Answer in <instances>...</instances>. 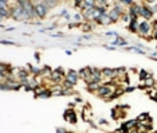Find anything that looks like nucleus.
Returning a JSON list of instances; mask_svg holds the SVG:
<instances>
[{"instance_id": "c9c22d12", "label": "nucleus", "mask_w": 157, "mask_h": 133, "mask_svg": "<svg viewBox=\"0 0 157 133\" xmlns=\"http://www.w3.org/2000/svg\"><path fill=\"white\" fill-rule=\"evenodd\" d=\"M153 41H156V43H157V30H153Z\"/></svg>"}, {"instance_id": "a211bd4d", "label": "nucleus", "mask_w": 157, "mask_h": 133, "mask_svg": "<svg viewBox=\"0 0 157 133\" xmlns=\"http://www.w3.org/2000/svg\"><path fill=\"white\" fill-rule=\"evenodd\" d=\"M149 117H150V116H149V113H146V112H145V113H141V114H139V116L136 117V120H137V121H139V122L141 124V122L148 121V120H149Z\"/></svg>"}, {"instance_id": "0eeeda50", "label": "nucleus", "mask_w": 157, "mask_h": 133, "mask_svg": "<svg viewBox=\"0 0 157 133\" xmlns=\"http://www.w3.org/2000/svg\"><path fill=\"white\" fill-rule=\"evenodd\" d=\"M140 18H142V20H148V22H152L153 18H155V15H153V12L150 11V8L145 4V0L142 2V8H141Z\"/></svg>"}, {"instance_id": "72a5a7b5", "label": "nucleus", "mask_w": 157, "mask_h": 133, "mask_svg": "<svg viewBox=\"0 0 157 133\" xmlns=\"http://www.w3.org/2000/svg\"><path fill=\"white\" fill-rule=\"evenodd\" d=\"M105 48H106V50H109V51H114V50H117V48L113 47V46H106V45H105Z\"/></svg>"}, {"instance_id": "dca6fc26", "label": "nucleus", "mask_w": 157, "mask_h": 133, "mask_svg": "<svg viewBox=\"0 0 157 133\" xmlns=\"http://www.w3.org/2000/svg\"><path fill=\"white\" fill-rule=\"evenodd\" d=\"M102 83H97V82H93V83H89V85H86V89L89 90L90 93H95L97 90L99 89V86H101Z\"/></svg>"}, {"instance_id": "412c9836", "label": "nucleus", "mask_w": 157, "mask_h": 133, "mask_svg": "<svg viewBox=\"0 0 157 133\" xmlns=\"http://www.w3.org/2000/svg\"><path fill=\"white\" fill-rule=\"evenodd\" d=\"M133 45L136 46V47L141 48V50H144V51H146V50H148V46H146V45H144V43H141L140 41H134V42H133ZM146 52H148V51H146Z\"/></svg>"}, {"instance_id": "f03ea898", "label": "nucleus", "mask_w": 157, "mask_h": 133, "mask_svg": "<svg viewBox=\"0 0 157 133\" xmlns=\"http://www.w3.org/2000/svg\"><path fill=\"white\" fill-rule=\"evenodd\" d=\"M153 24L152 22L148 20H140V27H139V36L145 39L146 42L153 41Z\"/></svg>"}, {"instance_id": "bb28decb", "label": "nucleus", "mask_w": 157, "mask_h": 133, "mask_svg": "<svg viewBox=\"0 0 157 133\" xmlns=\"http://www.w3.org/2000/svg\"><path fill=\"white\" fill-rule=\"evenodd\" d=\"M2 45L3 46H5V45H8V46H16V43H15L14 41H5V39H2Z\"/></svg>"}, {"instance_id": "f704fd0d", "label": "nucleus", "mask_w": 157, "mask_h": 133, "mask_svg": "<svg viewBox=\"0 0 157 133\" xmlns=\"http://www.w3.org/2000/svg\"><path fill=\"white\" fill-rule=\"evenodd\" d=\"M74 102H78V104H82V102H83V100H82V98H81V97H75Z\"/></svg>"}, {"instance_id": "20e7f679", "label": "nucleus", "mask_w": 157, "mask_h": 133, "mask_svg": "<svg viewBox=\"0 0 157 133\" xmlns=\"http://www.w3.org/2000/svg\"><path fill=\"white\" fill-rule=\"evenodd\" d=\"M18 4L24 8V11H26L27 15L30 16V22H32V19H36V11H35V4H34V2L18 0Z\"/></svg>"}, {"instance_id": "39448f33", "label": "nucleus", "mask_w": 157, "mask_h": 133, "mask_svg": "<svg viewBox=\"0 0 157 133\" xmlns=\"http://www.w3.org/2000/svg\"><path fill=\"white\" fill-rule=\"evenodd\" d=\"M34 4H35V11H36V18L38 19H45V18L48 15L50 12V8L46 5L45 0H38V2H34Z\"/></svg>"}, {"instance_id": "5701e85b", "label": "nucleus", "mask_w": 157, "mask_h": 133, "mask_svg": "<svg viewBox=\"0 0 157 133\" xmlns=\"http://www.w3.org/2000/svg\"><path fill=\"white\" fill-rule=\"evenodd\" d=\"M77 121H78V118H77V113H75V110H74V113L71 114L70 117H68V124H71V125H75L77 124Z\"/></svg>"}, {"instance_id": "6ab92c4d", "label": "nucleus", "mask_w": 157, "mask_h": 133, "mask_svg": "<svg viewBox=\"0 0 157 133\" xmlns=\"http://www.w3.org/2000/svg\"><path fill=\"white\" fill-rule=\"evenodd\" d=\"M46 5L50 8V10H52V8H55L56 5L59 4V2H56V0H45Z\"/></svg>"}, {"instance_id": "2eb2a0df", "label": "nucleus", "mask_w": 157, "mask_h": 133, "mask_svg": "<svg viewBox=\"0 0 157 133\" xmlns=\"http://www.w3.org/2000/svg\"><path fill=\"white\" fill-rule=\"evenodd\" d=\"M81 30H82L85 34L90 32V31L93 30V24L90 23V22H83V23L81 24Z\"/></svg>"}, {"instance_id": "6e6552de", "label": "nucleus", "mask_w": 157, "mask_h": 133, "mask_svg": "<svg viewBox=\"0 0 157 133\" xmlns=\"http://www.w3.org/2000/svg\"><path fill=\"white\" fill-rule=\"evenodd\" d=\"M139 27H140V20H130L126 30L132 34H137L139 35Z\"/></svg>"}, {"instance_id": "f8f14e48", "label": "nucleus", "mask_w": 157, "mask_h": 133, "mask_svg": "<svg viewBox=\"0 0 157 133\" xmlns=\"http://www.w3.org/2000/svg\"><path fill=\"white\" fill-rule=\"evenodd\" d=\"M148 77H153V73L150 71V70H145V69H141L139 71V79L141 82H144Z\"/></svg>"}, {"instance_id": "c756f323", "label": "nucleus", "mask_w": 157, "mask_h": 133, "mask_svg": "<svg viewBox=\"0 0 157 133\" xmlns=\"http://www.w3.org/2000/svg\"><path fill=\"white\" fill-rule=\"evenodd\" d=\"M71 94H75L73 89H63V95H71Z\"/></svg>"}, {"instance_id": "ddd939ff", "label": "nucleus", "mask_w": 157, "mask_h": 133, "mask_svg": "<svg viewBox=\"0 0 157 133\" xmlns=\"http://www.w3.org/2000/svg\"><path fill=\"white\" fill-rule=\"evenodd\" d=\"M90 69H89V66L87 67H82L81 70H78V75H79V79H82V81H85V79L87 78V77L90 75Z\"/></svg>"}, {"instance_id": "a19ab883", "label": "nucleus", "mask_w": 157, "mask_h": 133, "mask_svg": "<svg viewBox=\"0 0 157 133\" xmlns=\"http://www.w3.org/2000/svg\"><path fill=\"white\" fill-rule=\"evenodd\" d=\"M156 50H157V43H156Z\"/></svg>"}, {"instance_id": "b1692460", "label": "nucleus", "mask_w": 157, "mask_h": 133, "mask_svg": "<svg viewBox=\"0 0 157 133\" xmlns=\"http://www.w3.org/2000/svg\"><path fill=\"white\" fill-rule=\"evenodd\" d=\"M105 35L106 36H114V38H118V36H120V34H118L117 31H106Z\"/></svg>"}, {"instance_id": "7ed1b4c3", "label": "nucleus", "mask_w": 157, "mask_h": 133, "mask_svg": "<svg viewBox=\"0 0 157 133\" xmlns=\"http://www.w3.org/2000/svg\"><path fill=\"white\" fill-rule=\"evenodd\" d=\"M79 81V75H78V71L74 69H68L67 73H66V78L65 81L62 82L65 89H73L75 85Z\"/></svg>"}, {"instance_id": "1a4fd4ad", "label": "nucleus", "mask_w": 157, "mask_h": 133, "mask_svg": "<svg viewBox=\"0 0 157 133\" xmlns=\"http://www.w3.org/2000/svg\"><path fill=\"white\" fill-rule=\"evenodd\" d=\"M109 16H110V19H112V22H113V24H114V23H117V22H120V20H121L122 15H121L117 10H114V8L112 7L110 10H109Z\"/></svg>"}, {"instance_id": "2f4dec72", "label": "nucleus", "mask_w": 157, "mask_h": 133, "mask_svg": "<svg viewBox=\"0 0 157 133\" xmlns=\"http://www.w3.org/2000/svg\"><path fill=\"white\" fill-rule=\"evenodd\" d=\"M56 133H68V132H67V129H66V128L58 126V128H56Z\"/></svg>"}, {"instance_id": "aec40b11", "label": "nucleus", "mask_w": 157, "mask_h": 133, "mask_svg": "<svg viewBox=\"0 0 157 133\" xmlns=\"http://www.w3.org/2000/svg\"><path fill=\"white\" fill-rule=\"evenodd\" d=\"M50 97H52V93L50 89H45L39 95V98H50Z\"/></svg>"}, {"instance_id": "473e14b6", "label": "nucleus", "mask_w": 157, "mask_h": 133, "mask_svg": "<svg viewBox=\"0 0 157 133\" xmlns=\"http://www.w3.org/2000/svg\"><path fill=\"white\" fill-rule=\"evenodd\" d=\"M98 124H101V125H109V122H108V120L106 118H99Z\"/></svg>"}, {"instance_id": "ea45409f", "label": "nucleus", "mask_w": 157, "mask_h": 133, "mask_svg": "<svg viewBox=\"0 0 157 133\" xmlns=\"http://www.w3.org/2000/svg\"><path fill=\"white\" fill-rule=\"evenodd\" d=\"M129 133H139V131H137V129H132Z\"/></svg>"}, {"instance_id": "c85d7f7f", "label": "nucleus", "mask_w": 157, "mask_h": 133, "mask_svg": "<svg viewBox=\"0 0 157 133\" xmlns=\"http://www.w3.org/2000/svg\"><path fill=\"white\" fill-rule=\"evenodd\" d=\"M55 70H56V71H58L59 74H62V75H63L65 78H66V73H67V71H66V70L63 69V67H61V66H59V67H56Z\"/></svg>"}, {"instance_id": "393cba45", "label": "nucleus", "mask_w": 157, "mask_h": 133, "mask_svg": "<svg viewBox=\"0 0 157 133\" xmlns=\"http://www.w3.org/2000/svg\"><path fill=\"white\" fill-rule=\"evenodd\" d=\"M121 20L124 22L125 24H129L132 19H130V16H129V15H128V14H124V15H122V18H121Z\"/></svg>"}, {"instance_id": "e433bc0d", "label": "nucleus", "mask_w": 157, "mask_h": 133, "mask_svg": "<svg viewBox=\"0 0 157 133\" xmlns=\"http://www.w3.org/2000/svg\"><path fill=\"white\" fill-rule=\"evenodd\" d=\"M34 57H35L36 62H39V61H40V54H39V52H35V55H34Z\"/></svg>"}, {"instance_id": "f257e3e1", "label": "nucleus", "mask_w": 157, "mask_h": 133, "mask_svg": "<svg viewBox=\"0 0 157 133\" xmlns=\"http://www.w3.org/2000/svg\"><path fill=\"white\" fill-rule=\"evenodd\" d=\"M11 7H12V16H11V19H14L16 22H24V23L30 22V16H28L27 12L24 11V8L22 7V5L18 4V0L11 2Z\"/></svg>"}, {"instance_id": "9b49d317", "label": "nucleus", "mask_w": 157, "mask_h": 133, "mask_svg": "<svg viewBox=\"0 0 157 133\" xmlns=\"http://www.w3.org/2000/svg\"><path fill=\"white\" fill-rule=\"evenodd\" d=\"M124 51H129V52H134V54H140V55H148V52L141 50V48L136 47V46H128L124 48Z\"/></svg>"}, {"instance_id": "9d476101", "label": "nucleus", "mask_w": 157, "mask_h": 133, "mask_svg": "<svg viewBox=\"0 0 157 133\" xmlns=\"http://www.w3.org/2000/svg\"><path fill=\"white\" fill-rule=\"evenodd\" d=\"M95 23L99 24V26H110V24H113V22L110 19V16H109V14H106V15H102L99 18V20H97Z\"/></svg>"}, {"instance_id": "4468645a", "label": "nucleus", "mask_w": 157, "mask_h": 133, "mask_svg": "<svg viewBox=\"0 0 157 133\" xmlns=\"http://www.w3.org/2000/svg\"><path fill=\"white\" fill-rule=\"evenodd\" d=\"M156 82H157V81H156L155 78H153V77H148V78H146L145 81L142 82V85L145 86L146 90H148V89H153V88H155V86H156Z\"/></svg>"}, {"instance_id": "4c0bfd02", "label": "nucleus", "mask_w": 157, "mask_h": 133, "mask_svg": "<svg viewBox=\"0 0 157 133\" xmlns=\"http://www.w3.org/2000/svg\"><path fill=\"white\" fill-rule=\"evenodd\" d=\"M75 105H77V102H68V108L73 109V108H75Z\"/></svg>"}, {"instance_id": "7c9ffc66", "label": "nucleus", "mask_w": 157, "mask_h": 133, "mask_svg": "<svg viewBox=\"0 0 157 133\" xmlns=\"http://www.w3.org/2000/svg\"><path fill=\"white\" fill-rule=\"evenodd\" d=\"M137 89V86H126L125 88V93H132V91H134Z\"/></svg>"}, {"instance_id": "58836bf2", "label": "nucleus", "mask_w": 157, "mask_h": 133, "mask_svg": "<svg viewBox=\"0 0 157 133\" xmlns=\"http://www.w3.org/2000/svg\"><path fill=\"white\" fill-rule=\"evenodd\" d=\"M65 52H66V55H71L73 54V50H66Z\"/></svg>"}, {"instance_id": "cd10ccee", "label": "nucleus", "mask_w": 157, "mask_h": 133, "mask_svg": "<svg viewBox=\"0 0 157 133\" xmlns=\"http://www.w3.org/2000/svg\"><path fill=\"white\" fill-rule=\"evenodd\" d=\"M67 15H68V10H67V8H63V10L59 12V18H61V16L62 18H66Z\"/></svg>"}, {"instance_id": "f3484780", "label": "nucleus", "mask_w": 157, "mask_h": 133, "mask_svg": "<svg viewBox=\"0 0 157 133\" xmlns=\"http://www.w3.org/2000/svg\"><path fill=\"white\" fill-rule=\"evenodd\" d=\"M73 22H74V23H78V24L83 23L85 19H83L82 14H81V12H75V14L73 15Z\"/></svg>"}, {"instance_id": "4be33fe9", "label": "nucleus", "mask_w": 157, "mask_h": 133, "mask_svg": "<svg viewBox=\"0 0 157 133\" xmlns=\"http://www.w3.org/2000/svg\"><path fill=\"white\" fill-rule=\"evenodd\" d=\"M74 113V109H70V108H67V109L63 112V118H65V121H68V117L71 116V114Z\"/></svg>"}, {"instance_id": "a878e982", "label": "nucleus", "mask_w": 157, "mask_h": 133, "mask_svg": "<svg viewBox=\"0 0 157 133\" xmlns=\"http://www.w3.org/2000/svg\"><path fill=\"white\" fill-rule=\"evenodd\" d=\"M117 114H118V112H117V110H115V108H113V109H112V118L114 120V121H117V120H120V117H118Z\"/></svg>"}, {"instance_id": "423d86ee", "label": "nucleus", "mask_w": 157, "mask_h": 133, "mask_svg": "<svg viewBox=\"0 0 157 133\" xmlns=\"http://www.w3.org/2000/svg\"><path fill=\"white\" fill-rule=\"evenodd\" d=\"M23 88V85H22L19 81H4L2 82V90L3 91H19L20 89Z\"/></svg>"}]
</instances>
